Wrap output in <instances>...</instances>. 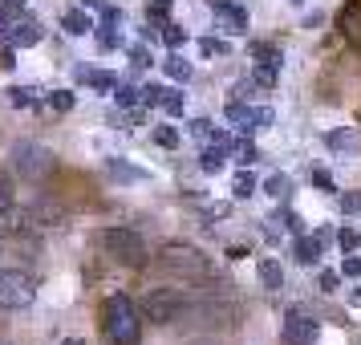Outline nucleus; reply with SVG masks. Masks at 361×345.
I'll return each mask as SVG.
<instances>
[{"mask_svg": "<svg viewBox=\"0 0 361 345\" xmlns=\"http://www.w3.org/2000/svg\"><path fill=\"white\" fill-rule=\"evenodd\" d=\"M102 329H106V337L114 345H138V337H142V309L126 293L106 296V305H102Z\"/></svg>", "mask_w": 361, "mask_h": 345, "instance_id": "f257e3e1", "label": "nucleus"}, {"mask_svg": "<svg viewBox=\"0 0 361 345\" xmlns=\"http://www.w3.org/2000/svg\"><path fill=\"white\" fill-rule=\"evenodd\" d=\"M159 268L171 272V277H183V280H203L212 277V260L199 252L195 244H179V240H171V244L159 248Z\"/></svg>", "mask_w": 361, "mask_h": 345, "instance_id": "f03ea898", "label": "nucleus"}, {"mask_svg": "<svg viewBox=\"0 0 361 345\" xmlns=\"http://www.w3.org/2000/svg\"><path fill=\"white\" fill-rule=\"evenodd\" d=\"M187 313H191V296L183 289H150L147 301H142V317L154 325H175Z\"/></svg>", "mask_w": 361, "mask_h": 345, "instance_id": "7ed1b4c3", "label": "nucleus"}, {"mask_svg": "<svg viewBox=\"0 0 361 345\" xmlns=\"http://www.w3.org/2000/svg\"><path fill=\"white\" fill-rule=\"evenodd\" d=\"M102 248H106L118 264H126V268H147V260H150L147 240L130 228H106L102 231Z\"/></svg>", "mask_w": 361, "mask_h": 345, "instance_id": "20e7f679", "label": "nucleus"}, {"mask_svg": "<svg viewBox=\"0 0 361 345\" xmlns=\"http://www.w3.org/2000/svg\"><path fill=\"white\" fill-rule=\"evenodd\" d=\"M53 150L45 147H37V143H17L13 147V171H17L20 179H29V183H41V179H49L53 175Z\"/></svg>", "mask_w": 361, "mask_h": 345, "instance_id": "39448f33", "label": "nucleus"}, {"mask_svg": "<svg viewBox=\"0 0 361 345\" xmlns=\"http://www.w3.org/2000/svg\"><path fill=\"white\" fill-rule=\"evenodd\" d=\"M37 296V284L29 272H17V268H0V309L4 313H20L29 309Z\"/></svg>", "mask_w": 361, "mask_h": 345, "instance_id": "423d86ee", "label": "nucleus"}, {"mask_svg": "<svg viewBox=\"0 0 361 345\" xmlns=\"http://www.w3.org/2000/svg\"><path fill=\"white\" fill-rule=\"evenodd\" d=\"M317 333H321V325L312 321L309 313L293 309L284 317V341L288 345H317Z\"/></svg>", "mask_w": 361, "mask_h": 345, "instance_id": "0eeeda50", "label": "nucleus"}, {"mask_svg": "<svg viewBox=\"0 0 361 345\" xmlns=\"http://www.w3.org/2000/svg\"><path fill=\"white\" fill-rule=\"evenodd\" d=\"M272 110L268 106H228V122H235L240 131H260V126H272Z\"/></svg>", "mask_w": 361, "mask_h": 345, "instance_id": "6e6552de", "label": "nucleus"}, {"mask_svg": "<svg viewBox=\"0 0 361 345\" xmlns=\"http://www.w3.org/2000/svg\"><path fill=\"white\" fill-rule=\"evenodd\" d=\"M29 219H33V228H57V224L66 219V212L53 207V203H45V199H37L33 207H29Z\"/></svg>", "mask_w": 361, "mask_h": 345, "instance_id": "1a4fd4ad", "label": "nucleus"}, {"mask_svg": "<svg viewBox=\"0 0 361 345\" xmlns=\"http://www.w3.org/2000/svg\"><path fill=\"white\" fill-rule=\"evenodd\" d=\"M341 29H345V37L353 41V45H361V4H349L341 13Z\"/></svg>", "mask_w": 361, "mask_h": 345, "instance_id": "9d476101", "label": "nucleus"}, {"mask_svg": "<svg viewBox=\"0 0 361 345\" xmlns=\"http://www.w3.org/2000/svg\"><path fill=\"white\" fill-rule=\"evenodd\" d=\"M219 29H224V33H244V29H247V17L240 13V8L224 4V8H219Z\"/></svg>", "mask_w": 361, "mask_h": 345, "instance_id": "9b49d317", "label": "nucleus"}, {"mask_svg": "<svg viewBox=\"0 0 361 345\" xmlns=\"http://www.w3.org/2000/svg\"><path fill=\"white\" fill-rule=\"evenodd\" d=\"M256 272H260V280H264V289H284V272H280V264L276 260H260L256 264Z\"/></svg>", "mask_w": 361, "mask_h": 345, "instance_id": "f8f14e48", "label": "nucleus"}, {"mask_svg": "<svg viewBox=\"0 0 361 345\" xmlns=\"http://www.w3.org/2000/svg\"><path fill=\"white\" fill-rule=\"evenodd\" d=\"M41 37H45V33H41V25H37L33 17H29V20H17V33H13V41H17L20 49H25V45H37Z\"/></svg>", "mask_w": 361, "mask_h": 345, "instance_id": "ddd939ff", "label": "nucleus"}, {"mask_svg": "<svg viewBox=\"0 0 361 345\" xmlns=\"http://www.w3.org/2000/svg\"><path fill=\"white\" fill-rule=\"evenodd\" d=\"M110 175H114L118 183H147V171H138V167H130V163H118V159H110Z\"/></svg>", "mask_w": 361, "mask_h": 345, "instance_id": "4468645a", "label": "nucleus"}, {"mask_svg": "<svg viewBox=\"0 0 361 345\" xmlns=\"http://www.w3.org/2000/svg\"><path fill=\"white\" fill-rule=\"evenodd\" d=\"M252 61H264V66H280V49L276 45H268V41H252Z\"/></svg>", "mask_w": 361, "mask_h": 345, "instance_id": "2eb2a0df", "label": "nucleus"}, {"mask_svg": "<svg viewBox=\"0 0 361 345\" xmlns=\"http://www.w3.org/2000/svg\"><path fill=\"white\" fill-rule=\"evenodd\" d=\"M329 147H333V150H357V134H353V126L333 131V134H329Z\"/></svg>", "mask_w": 361, "mask_h": 345, "instance_id": "dca6fc26", "label": "nucleus"}, {"mask_svg": "<svg viewBox=\"0 0 361 345\" xmlns=\"http://www.w3.org/2000/svg\"><path fill=\"white\" fill-rule=\"evenodd\" d=\"M321 252H325V248L317 244L312 236H309V240H296V260H300V264H317V260H321Z\"/></svg>", "mask_w": 361, "mask_h": 345, "instance_id": "f3484780", "label": "nucleus"}, {"mask_svg": "<svg viewBox=\"0 0 361 345\" xmlns=\"http://www.w3.org/2000/svg\"><path fill=\"white\" fill-rule=\"evenodd\" d=\"M224 159H228V147H224V143H215L212 150H203V171H207V175H215V171L224 167Z\"/></svg>", "mask_w": 361, "mask_h": 345, "instance_id": "a211bd4d", "label": "nucleus"}, {"mask_svg": "<svg viewBox=\"0 0 361 345\" xmlns=\"http://www.w3.org/2000/svg\"><path fill=\"white\" fill-rule=\"evenodd\" d=\"M163 69L171 73V78H175V82H191V66H187L183 57H175V53H171V57L163 61Z\"/></svg>", "mask_w": 361, "mask_h": 345, "instance_id": "6ab92c4d", "label": "nucleus"}, {"mask_svg": "<svg viewBox=\"0 0 361 345\" xmlns=\"http://www.w3.org/2000/svg\"><path fill=\"white\" fill-rule=\"evenodd\" d=\"M264 191H268L272 199H280V195H288V191H293V183L284 179V175H268V183H264Z\"/></svg>", "mask_w": 361, "mask_h": 345, "instance_id": "aec40b11", "label": "nucleus"}, {"mask_svg": "<svg viewBox=\"0 0 361 345\" xmlns=\"http://www.w3.org/2000/svg\"><path fill=\"white\" fill-rule=\"evenodd\" d=\"M85 82L94 85V90H118L114 73H106V69H94V73H85Z\"/></svg>", "mask_w": 361, "mask_h": 345, "instance_id": "412c9836", "label": "nucleus"}, {"mask_svg": "<svg viewBox=\"0 0 361 345\" xmlns=\"http://www.w3.org/2000/svg\"><path fill=\"white\" fill-rule=\"evenodd\" d=\"M66 29H69L73 37L90 33V17H85V13H66Z\"/></svg>", "mask_w": 361, "mask_h": 345, "instance_id": "4be33fe9", "label": "nucleus"}, {"mask_svg": "<svg viewBox=\"0 0 361 345\" xmlns=\"http://www.w3.org/2000/svg\"><path fill=\"white\" fill-rule=\"evenodd\" d=\"M235 195H240V199H252V195H256V179H252L247 171H240V175H235Z\"/></svg>", "mask_w": 361, "mask_h": 345, "instance_id": "5701e85b", "label": "nucleus"}, {"mask_svg": "<svg viewBox=\"0 0 361 345\" xmlns=\"http://www.w3.org/2000/svg\"><path fill=\"white\" fill-rule=\"evenodd\" d=\"M49 106L57 114H66V110H73V94L69 90H57V94H49Z\"/></svg>", "mask_w": 361, "mask_h": 345, "instance_id": "b1692460", "label": "nucleus"}, {"mask_svg": "<svg viewBox=\"0 0 361 345\" xmlns=\"http://www.w3.org/2000/svg\"><path fill=\"white\" fill-rule=\"evenodd\" d=\"M166 94H171L166 85H147V90H142V102H147V106H163Z\"/></svg>", "mask_w": 361, "mask_h": 345, "instance_id": "393cba45", "label": "nucleus"}, {"mask_svg": "<svg viewBox=\"0 0 361 345\" xmlns=\"http://www.w3.org/2000/svg\"><path fill=\"white\" fill-rule=\"evenodd\" d=\"M337 244H341V252H357L361 236H357L353 228H341V231H337Z\"/></svg>", "mask_w": 361, "mask_h": 345, "instance_id": "a878e982", "label": "nucleus"}, {"mask_svg": "<svg viewBox=\"0 0 361 345\" xmlns=\"http://www.w3.org/2000/svg\"><path fill=\"white\" fill-rule=\"evenodd\" d=\"M154 143H159V147H179V134L171 131V126H154Z\"/></svg>", "mask_w": 361, "mask_h": 345, "instance_id": "bb28decb", "label": "nucleus"}, {"mask_svg": "<svg viewBox=\"0 0 361 345\" xmlns=\"http://www.w3.org/2000/svg\"><path fill=\"white\" fill-rule=\"evenodd\" d=\"M8 94H13V106H33L37 98V90H25V85H13Z\"/></svg>", "mask_w": 361, "mask_h": 345, "instance_id": "cd10ccee", "label": "nucleus"}, {"mask_svg": "<svg viewBox=\"0 0 361 345\" xmlns=\"http://www.w3.org/2000/svg\"><path fill=\"white\" fill-rule=\"evenodd\" d=\"M341 212L345 215H357L361 212V195H357V191H345V195H341Z\"/></svg>", "mask_w": 361, "mask_h": 345, "instance_id": "c85d7f7f", "label": "nucleus"}, {"mask_svg": "<svg viewBox=\"0 0 361 345\" xmlns=\"http://www.w3.org/2000/svg\"><path fill=\"white\" fill-rule=\"evenodd\" d=\"M17 199H13V179L8 175H0V207H13Z\"/></svg>", "mask_w": 361, "mask_h": 345, "instance_id": "c756f323", "label": "nucleus"}, {"mask_svg": "<svg viewBox=\"0 0 361 345\" xmlns=\"http://www.w3.org/2000/svg\"><path fill=\"white\" fill-rule=\"evenodd\" d=\"M114 102H118V106H134V102H138V90H130V85H118Z\"/></svg>", "mask_w": 361, "mask_h": 345, "instance_id": "7c9ffc66", "label": "nucleus"}, {"mask_svg": "<svg viewBox=\"0 0 361 345\" xmlns=\"http://www.w3.org/2000/svg\"><path fill=\"white\" fill-rule=\"evenodd\" d=\"M341 272H345V277H361V256H353V252H349V256H345V264H341Z\"/></svg>", "mask_w": 361, "mask_h": 345, "instance_id": "2f4dec72", "label": "nucleus"}, {"mask_svg": "<svg viewBox=\"0 0 361 345\" xmlns=\"http://www.w3.org/2000/svg\"><path fill=\"white\" fill-rule=\"evenodd\" d=\"M256 82L272 85V82H276V66H264V61H260V69H256Z\"/></svg>", "mask_w": 361, "mask_h": 345, "instance_id": "473e14b6", "label": "nucleus"}, {"mask_svg": "<svg viewBox=\"0 0 361 345\" xmlns=\"http://www.w3.org/2000/svg\"><path fill=\"white\" fill-rule=\"evenodd\" d=\"M256 159H260V150H256V147H247V143H240V163H244V167H252Z\"/></svg>", "mask_w": 361, "mask_h": 345, "instance_id": "72a5a7b5", "label": "nucleus"}, {"mask_svg": "<svg viewBox=\"0 0 361 345\" xmlns=\"http://www.w3.org/2000/svg\"><path fill=\"white\" fill-rule=\"evenodd\" d=\"M312 183H317L321 191H333V175H329V171H312Z\"/></svg>", "mask_w": 361, "mask_h": 345, "instance_id": "f704fd0d", "label": "nucleus"}, {"mask_svg": "<svg viewBox=\"0 0 361 345\" xmlns=\"http://www.w3.org/2000/svg\"><path fill=\"white\" fill-rule=\"evenodd\" d=\"M337 280H341V277H337V272H329V268H325V272H321V293H333V289H337Z\"/></svg>", "mask_w": 361, "mask_h": 345, "instance_id": "c9c22d12", "label": "nucleus"}, {"mask_svg": "<svg viewBox=\"0 0 361 345\" xmlns=\"http://www.w3.org/2000/svg\"><path fill=\"white\" fill-rule=\"evenodd\" d=\"M163 106L171 110V114H179V110H183V98H179V94H166V102H163Z\"/></svg>", "mask_w": 361, "mask_h": 345, "instance_id": "e433bc0d", "label": "nucleus"}, {"mask_svg": "<svg viewBox=\"0 0 361 345\" xmlns=\"http://www.w3.org/2000/svg\"><path fill=\"white\" fill-rule=\"evenodd\" d=\"M130 57H134V66H150V57H147V49H138V45H134V49H130Z\"/></svg>", "mask_w": 361, "mask_h": 345, "instance_id": "4c0bfd02", "label": "nucleus"}, {"mask_svg": "<svg viewBox=\"0 0 361 345\" xmlns=\"http://www.w3.org/2000/svg\"><path fill=\"white\" fill-rule=\"evenodd\" d=\"M166 45H183V33H179V29H175V25H171V29H166Z\"/></svg>", "mask_w": 361, "mask_h": 345, "instance_id": "58836bf2", "label": "nucleus"}, {"mask_svg": "<svg viewBox=\"0 0 361 345\" xmlns=\"http://www.w3.org/2000/svg\"><path fill=\"white\" fill-rule=\"evenodd\" d=\"M85 8H106V0H82Z\"/></svg>", "mask_w": 361, "mask_h": 345, "instance_id": "ea45409f", "label": "nucleus"}, {"mask_svg": "<svg viewBox=\"0 0 361 345\" xmlns=\"http://www.w3.org/2000/svg\"><path fill=\"white\" fill-rule=\"evenodd\" d=\"M207 4H212V8H224V4H231V0H207Z\"/></svg>", "mask_w": 361, "mask_h": 345, "instance_id": "a19ab883", "label": "nucleus"}, {"mask_svg": "<svg viewBox=\"0 0 361 345\" xmlns=\"http://www.w3.org/2000/svg\"><path fill=\"white\" fill-rule=\"evenodd\" d=\"M154 8H171V0H154Z\"/></svg>", "mask_w": 361, "mask_h": 345, "instance_id": "79ce46f5", "label": "nucleus"}, {"mask_svg": "<svg viewBox=\"0 0 361 345\" xmlns=\"http://www.w3.org/2000/svg\"><path fill=\"white\" fill-rule=\"evenodd\" d=\"M4 4H8V8H17V4H20V0H4Z\"/></svg>", "mask_w": 361, "mask_h": 345, "instance_id": "37998d69", "label": "nucleus"}]
</instances>
